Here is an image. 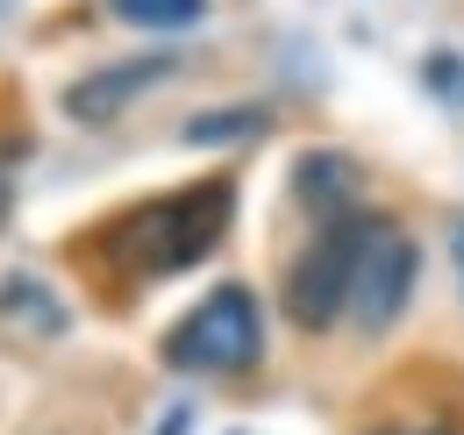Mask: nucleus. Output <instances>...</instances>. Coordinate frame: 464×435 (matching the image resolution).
Segmentation results:
<instances>
[{
    "instance_id": "nucleus-1",
    "label": "nucleus",
    "mask_w": 464,
    "mask_h": 435,
    "mask_svg": "<svg viewBox=\"0 0 464 435\" xmlns=\"http://www.w3.org/2000/svg\"><path fill=\"white\" fill-rule=\"evenodd\" d=\"M229 221H236V171H208V179H193L179 193H158V200L129 208L101 236V257L129 278H179L222 250Z\"/></svg>"
},
{
    "instance_id": "nucleus-2",
    "label": "nucleus",
    "mask_w": 464,
    "mask_h": 435,
    "mask_svg": "<svg viewBox=\"0 0 464 435\" xmlns=\"http://www.w3.org/2000/svg\"><path fill=\"white\" fill-rule=\"evenodd\" d=\"M393 221L379 215V208H343V215L314 221V243L300 250L286 265V285H279V307H286L293 328H307V335H322V328L350 314V293H357V272H364V257H372V243L386 236Z\"/></svg>"
},
{
    "instance_id": "nucleus-3",
    "label": "nucleus",
    "mask_w": 464,
    "mask_h": 435,
    "mask_svg": "<svg viewBox=\"0 0 464 435\" xmlns=\"http://www.w3.org/2000/svg\"><path fill=\"white\" fill-rule=\"evenodd\" d=\"M257 357H265V300L243 278L208 285L158 335V364L179 372V379H229V372H250Z\"/></svg>"
},
{
    "instance_id": "nucleus-4",
    "label": "nucleus",
    "mask_w": 464,
    "mask_h": 435,
    "mask_svg": "<svg viewBox=\"0 0 464 435\" xmlns=\"http://www.w3.org/2000/svg\"><path fill=\"white\" fill-rule=\"evenodd\" d=\"M179 57L172 51H136V57H115V64H93V72H79L72 86L58 93L64 121H79V129H108V121H121V114L136 108L158 79H172Z\"/></svg>"
},
{
    "instance_id": "nucleus-5",
    "label": "nucleus",
    "mask_w": 464,
    "mask_h": 435,
    "mask_svg": "<svg viewBox=\"0 0 464 435\" xmlns=\"http://www.w3.org/2000/svg\"><path fill=\"white\" fill-rule=\"evenodd\" d=\"M414 278H421V250H414V236L386 228V236L372 243L364 272H357V293H350V322L364 328V335H386V328L407 314V300H414Z\"/></svg>"
},
{
    "instance_id": "nucleus-6",
    "label": "nucleus",
    "mask_w": 464,
    "mask_h": 435,
    "mask_svg": "<svg viewBox=\"0 0 464 435\" xmlns=\"http://www.w3.org/2000/svg\"><path fill=\"white\" fill-rule=\"evenodd\" d=\"M272 101H222V108H200L179 121V143L186 150H236V143H257L272 136Z\"/></svg>"
},
{
    "instance_id": "nucleus-7",
    "label": "nucleus",
    "mask_w": 464,
    "mask_h": 435,
    "mask_svg": "<svg viewBox=\"0 0 464 435\" xmlns=\"http://www.w3.org/2000/svg\"><path fill=\"white\" fill-rule=\"evenodd\" d=\"M293 193L322 221L343 215V208H357V164H350L343 150H300V158H293Z\"/></svg>"
},
{
    "instance_id": "nucleus-8",
    "label": "nucleus",
    "mask_w": 464,
    "mask_h": 435,
    "mask_svg": "<svg viewBox=\"0 0 464 435\" xmlns=\"http://www.w3.org/2000/svg\"><path fill=\"white\" fill-rule=\"evenodd\" d=\"M0 314H14V322H29L36 335H64L72 314H64V300L44 285L36 272H7L0 278Z\"/></svg>"
},
{
    "instance_id": "nucleus-9",
    "label": "nucleus",
    "mask_w": 464,
    "mask_h": 435,
    "mask_svg": "<svg viewBox=\"0 0 464 435\" xmlns=\"http://www.w3.org/2000/svg\"><path fill=\"white\" fill-rule=\"evenodd\" d=\"M121 29H150V36H186L208 22V0H101Z\"/></svg>"
},
{
    "instance_id": "nucleus-10",
    "label": "nucleus",
    "mask_w": 464,
    "mask_h": 435,
    "mask_svg": "<svg viewBox=\"0 0 464 435\" xmlns=\"http://www.w3.org/2000/svg\"><path fill=\"white\" fill-rule=\"evenodd\" d=\"M421 93H429V101H443L450 114H464V51L443 44V51L421 57Z\"/></svg>"
},
{
    "instance_id": "nucleus-11",
    "label": "nucleus",
    "mask_w": 464,
    "mask_h": 435,
    "mask_svg": "<svg viewBox=\"0 0 464 435\" xmlns=\"http://www.w3.org/2000/svg\"><path fill=\"white\" fill-rule=\"evenodd\" d=\"M7 215H14V171H7V158H0V228H7Z\"/></svg>"
},
{
    "instance_id": "nucleus-12",
    "label": "nucleus",
    "mask_w": 464,
    "mask_h": 435,
    "mask_svg": "<svg viewBox=\"0 0 464 435\" xmlns=\"http://www.w3.org/2000/svg\"><path fill=\"white\" fill-rule=\"evenodd\" d=\"M450 265H458V285H464V215L450 221Z\"/></svg>"
},
{
    "instance_id": "nucleus-13",
    "label": "nucleus",
    "mask_w": 464,
    "mask_h": 435,
    "mask_svg": "<svg viewBox=\"0 0 464 435\" xmlns=\"http://www.w3.org/2000/svg\"><path fill=\"white\" fill-rule=\"evenodd\" d=\"M186 421H193V407H172V414L158 421V435H186Z\"/></svg>"
},
{
    "instance_id": "nucleus-14",
    "label": "nucleus",
    "mask_w": 464,
    "mask_h": 435,
    "mask_svg": "<svg viewBox=\"0 0 464 435\" xmlns=\"http://www.w3.org/2000/svg\"><path fill=\"white\" fill-rule=\"evenodd\" d=\"M364 435H450V429H364Z\"/></svg>"
},
{
    "instance_id": "nucleus-15",
    "label": "nucleus",
    "mask_w": 464,
    "mask_h": 435,
    "mask_svg": "<svg viewBox=\"0 0 464 435\" xmlns=\"http://www.w3.org/2000/svg\"><path fill=\"white\" fill-rule=\"evenodd\" d=\"M7 7H14V0H0V22H7Z\"/></svg>"
}]
</instances>
